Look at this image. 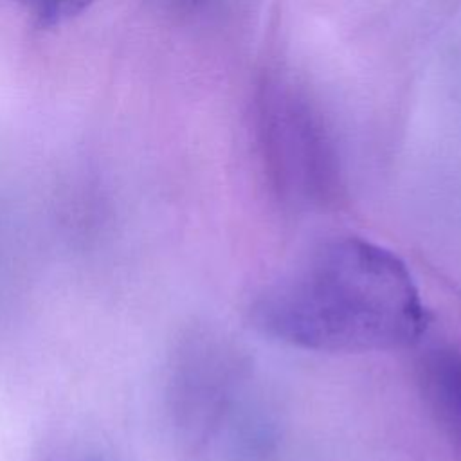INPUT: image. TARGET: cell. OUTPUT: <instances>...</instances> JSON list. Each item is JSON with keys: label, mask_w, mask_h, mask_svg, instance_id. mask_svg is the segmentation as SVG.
<instances>
[{"label": "cell", "mask_w": 461, "mask_h": 461, "mask_svg": "<svg viewBox=\"0 0 461 461\" xmlns=\"http://www.w3.org/2000/svg\"><path fill=\"white\" fill-rule=\"evenodd\" d=\"M40 27L59 25L81 14L94 0H22Z\"/></svg>", "instance_id": "cell-3"}, {"label": "cell", "mask_w": 461, "mask_h": 461, "mask_svg": "<svg viewBox=\"0 0 461 461\" xmlns=\"http://www.w3.org/2000/svg\"><path fill=\"white\" fill-rule=\"evenodd\" d=\"M429 367L436 398L461 427V358L452 353H438Z\"/></svg>", "instance_id": "cell-2"}, {"label": "cell", "mask_w": 461, "mask_h": 461, "mask_svg": "<svg viewBox=\"0 0 461 461\" xmlns=\"http://www.w3.org/2000/svg\"><path fill=\"white\" fill-rule=\"evenodd\" d=\"M254 324L285 344L328 353L398 349L427 328L407 265L357 236L330 238L295 261L252 306Z\"/></svg>", "instance_id": "cell-1"}]
</instances>
